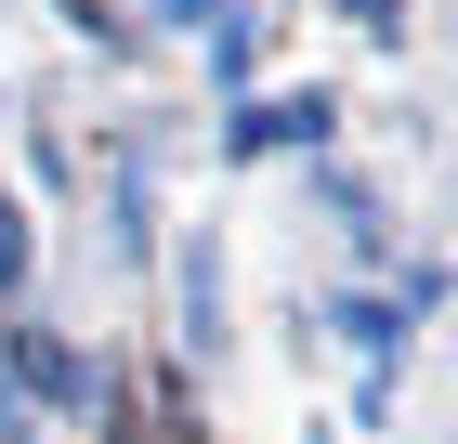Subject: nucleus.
Wrapping results in <instances>:
<instances>
[{
  "label": "nucleus",
  "mask_w": 458,
  "mask_h": 444,
  "mask_svg": "<svg viewBox=\"0 0 458 444\" xmlns=\"http://www.w3.org/2000/svg\"><path fill=\"white\" fill-rule=\"evenodd\" d=\"M327 131V92H288V105H249V118H236V144H249V157H276V144H315Z\"/></svg>",
  "instance_id": "obj_1"
},
{
  "label": "nucleus",
  "mask_w": 458,
  "mask_h": 444,
  "mask_svg": "<svg viewBox=\"0 0 458 444\" xmlns=\"http://www.w3.org/2000/svg\"><path fill=\"white\" fill-rule=\"evenodd\" d=\"M13 366H27V392H79V353L66 340H13Z\"/></svg>",
  "instance_id": "obj_2"
},
{
  "label": "nucleus",
  "mask_w": 458,
  "mask_h": 444,
  "mask_svg": "<svg viewBox=\"0 0 458 444\" xmlns=\"http://www.w3.org/2000/svg\"><path fill=\"white\" fill-rule=\"evenodd\" d=\"M13 274H27V222L0 209V288H13Z\"/></svg>",
  "instance_id": "obj_3"
},
{
  "label": "nucleus",
  "mask_w": 458,
  "mask_h": 444,
  "mask_svg": "<svg viewBox=\"0 0 458 444\" xmlns=\"http://www.w3.org/2000/svg\"><path fill=\"white\" fill-rule=\"evenodd\" d=\"M341 13H353V27H367V39H393V0H341Z\"/></svg>",
  "instance_id": "obj_4"
},
{
  "label": "nucleus",
  "mask_w": 458,
  "mask_h": 444,
  "mask_svg": "<svg viewBox=\"0 0 458 444\" xmlns=\"http://www.w3.org/2000/svg\"><path fill=\"white\" fill-rule=\"evenodd\" d=\"M157 13H171V27H197V13H210V0H157Z\"/></svg>",
  "instance_id": "obj_5"
}]
</instances>
